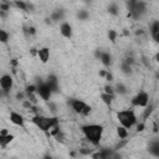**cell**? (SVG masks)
Listing matches in <instances>:
<instances>
[{
	"mask_svg": "<svg viewBox=\"0 0 159 159\" xmlns=\"http://www.w3.org/2000/svg\"><path fill=\"white\" fill-rule=\"evenodd\" d=\"M81 132L84 135V138L92 144V145H98L103 138L104 133V127L102 124L97 123H91V124H84L81 127Z\"/></svg>",
	"mask_w": 159,
	"mask_h": 159,
	"instance_id": "6da1fadb",
	"label": "cell"
},
{
	"mask_svg": "<svg viewBox=\"0 0 159 159\" xmlns=\"http://www.w3.org/2000/svg\"><path fill=\"white\" fill-rule=\"evenodd\" d=\"M31 122L42 132H51L53 128L60 125V119L57 117H46L42 114H35Z\"/></svg>",
	"mask_w": 159,
	"mask_h": 159,
	"instance_id": "7a4b0ae2",
	"label": "cell"
},
{
	"mask_svg": "<svg viewBox=\"0 0 159 159\" xmlns=\"http://www.w3.org/2000/svg\"><path fill=\"white\" fill-rule=\"evenodd\" d=\"M116 117H117V120L119 122L120 127H124L125 129H130L138 123V118H137V116H135L133 109L118 111Z\"/></svg>",
	"mask_w": 159,
	"mask_h": 159,
	"instance_id": "3957f363",
	"label": "cell"
},
{
	"mask_svg": "<svg viewBox=\"0 0 159 159\" xmlns=\"http://www.w3.org/2000/svg\"><path fill=\"white\" fill-rule=\"evenodd\" d=\"M68 103H70L72 111L77 114H81V116H88L92 111L91 106L87 104L84 101H82L80 98H72V99L68 101Z\"/></svg>",
	"mask_w": 159,
	"mask_h": 159,
	"instance_id": "277c9868",
	"label": "cell"
},
{
	"mask_svg": "<svg viewBox=\"0 0 159 159\" xmlns=\"http://www.w3.org/2000/svg\"><path fill=\"white\" fill-rule=\"evenodd\" d=\"M128 9H129V15L133 19H138L145 12L147 2H144V1H129Z\"/></svg>",
	"mask_w": 159,
	"mask_h": 159,
	"instance_id": "5b68a950",
	"label": "cell"
},
{
	"mask_svg": "<svg viewBox=\"0 0 159 159\" xmlns=\"http://www.w3.org/2000/svg\"><path fill=\"white\" fill-rule=\"evenodd\" d=\"M150 102L149 93L145 91H139L133 98H132V106L133 107H139V108H145Z\"/></svg>",
	"mask_w": 159,
	"mask_h": 159,
	"instance_id": "8992f818",
	"label": "cell"
},
{
	"mask_svg": "<svg viewBox=\"0 0 159 159\" xmlns=\"http://www.w3.org/2000/svg\"><path fill=\"white\" fill-rule=\"evenodd\" d=\"M36 94L42 99V101H50L51 96H52V91L51 88L47 86L46 82H39L36 84Z\"/></svg>",
	"mask_w": 159,
	"mask_h": 159,
	"instance_id": "52a82bcc",
	"label": "cell"
},
{
	"mask_svg": "<svg viewBox=\"0 0 159 159\" xmlns=\"http://www.w3.org/2000/svg\"><path fill=\"white\" fill-rule=\"evenodd\" d=\"M0 87H1L2 92L9 93L12 89V87H14V78H12V76L9 75V73L1 75V77H0Z\"/></svg>",
	"mask_w": 159,
	"mask_h": 159,
	"instance_id": "ba28073f",
	"label": "cell"
},
{
	"mask_svg": "<svg viewBox=\"0 0 159 159\" xmlns=\"http://www.w3.org/2000/svg\"><path fill=\"white\" fill-rule=\"evenodd\" d=\"M9 119L12 124L17 125V127H24L25 125V118L22 114H20L19 112H15V111H11L10 114H9Z\"/></svg>",
	"mask_w": 159,
	"mask_h": 159,
	"instance_id": "9c48e42d",
	"label": "cell"
},
{
	"mask_svg": "<svg viewBox=\"0 0 159 159\" xmlns=\"http://www.w3.org/2000/svg\"><path fill=\"white\" fill-rule=\"evenodd\" d=\"M60 34L65 37V39H71L73 35V29L72 25L67 21H62L60 25Z\"/></svg>",
	"mask_w": 159,
	"mask_h": 159,
	"instance_id": "30bf717a",
	"label": "cell"
},
{
	"mask_svg": "<svg viewBox=\"0 0 159 159\" xmlns=\"http://www.w3.org/2000/svg\"><path fill=\"white\" fill-rule=\"evenodd\" d=\"M148 153L154 158H159V139H153L148 143Z\"/></svg>",
	"mask_w": 159,
	"mask_h": 159,
	"instance_id": "8fae6325",
	"label": "cell"
},
{
	"mask_svg": "<svg viewBox=\"0 0 159 159\" xmlns=\"http://www.w3.org/2000/svg\"><path fill=\"white\" fill-rule=\"evenodd\" d=\"M45 82H46V83H47V86L51 88L52 93H55V92H57V91H58V78H57V76H56V75H50Z\"/></svg>",
	"mask_w": 159,
	"mask_h": 159,
	"instance_id": "7c38bea8",
	"label": "cell"
},
{
	"mask_svg": "<svg viewBox=\"0 0 159 159\" xmlns=\"http://www.w3.org/2000/svg\"><path fill=\"white\" fill-rule=\"evenodd\" d=\"M50 55H51V52H50L48 47H41L37 50V57L42 63H46L50 60Z\"/></svg>",
	"mask_w": 159,
	"mask_h": 159,
	"instance_id": "4fadbf2b",
	"label": "cell"
},
{
	"mask_svg": "<svg viewBox=\"0 0 159 159\" xmlns=\"http://www.w3.org/2000/svg\"><path fill=\"white\" fill-rule=\"evenodd\" d=\"M112 155L109 149H104V150H96L92 152L91 154V159H109V157Z\"/></svg>",
	"mask_w": 159,
	"mask_h": 159,
	"instance_id": "5bb4252c",
	"label": "cell"
},
{
	"mask_svg": "<svg viewBox=\"0 0 159 159\" xmlns=\"http://www.w3.org/2000/svg\"><path fill=\"white\" fill-rule=\"evenodd\" d=\"M99 61L104 66V67H109L112 65V55L109 52H106V51H102L101 52V56H99Z\"/></svg>",
	"mask_w": 159,
	"mask_h": 159,
	"instance_id": "9a60e30c",
	"label": "cell"
},
{
	"mask_svg": "<svg viewBox=\"0 0 159 159\" xmlns=\"http://www.w3.org/2000/svg\"><path fill=\"white\" fill-rule=\"evenodd\" d=\"M63 19H65V11H63V10H61V9L55 10V11L51 14V20H52V21H55V22L61 21V20H63Z\"/></svg>",
	"mask_w": 159,
	"mask_h": 159,
	"instance_id": "2e32d148",
	"label": "cell"
},
{
	"mask_svg": "<svg viewBox=\"0 0 159 159\" xmlns=\"http://www.w3.org/2000/svg\"><path fill=\"white\" fill-rule=\"evenodd\" d=\"M14 140V135L12 134H6V135H0V145L2 148H6L7 144H10Z\"/></svg>",
	"mask_w": 159,
	"mask_h": 159,
	"instance_id": "e0dca14e",
	"label": "cell"
},
{
	"mask_svg": "<svg viewBox=\"0 0 159 159\" xmlns=\"http://www.w3.org/2000/svg\"><path fill=\"white\" fill-rule=\"evenodd\" d=\"M101 99L102 102L106 104V106H111L113 99H114V94H109V93H106V92H102L101 93Z\"/></svg>",
	"mask_w": 159,
	"mask_h": 159,
	"instance_id": "ac0fdd59",
	"label": "cell"
},
{
	"mask_svg": "<svg viewBox=\"0 0 159 159\" xmlns=\"http://www.w3.org/2000/svg\"><path fill=\"white\" fill-rule=\"evenodd\" d=\"M114 92H116L117 94H120V96H123V94H127V92H128V88L125 87V84H124V83H122V82H118V83L114 86Z\"/></svg>",
	"mask_w": 159,
	"mask_h": 159,
	"instance_id": "d6986e66",
	"label": "cell"
},
{
	"mask_svg": "<svg viewBox=\"0 0 159 159\" xmlns=\"http://www.w3.org/2000/svg\"><path fill=\"white\" fill-rule=\"evenodd\" d=\"M9 40H10V34H9L6 30L1 29V30H0V41H1L2 43H7Z\"/></svg>",
	"mask_w": 159,
	"mask_h": 159,
	"instance_id": "ffe728a7",
	"label": "cell"
},
{
	"mask_svg": "<svg viewBox=\"0 0 159 159\" xmlns=\"http://www.w3.org/2000/svg\"><path fill=\"white\" fill-rule=\"evenodd\" d=\"M117 134L119 137V139H125L128 137V129H125L124 127H118L117 128Z\"/></svg>",
	"mask_w": 159,
	"mask_h": 159,
	"instance_id": "44dd1931",
	"label": "cell"
},
{
	"mask_svg": "<svg viewBox=\"0 0 159 159\" xmlns=\"http://www.w3.org/2000/svg\"><path fill=\"white\" fill-rule=\"evenodd\" d=\"M120 70H122L123 73L128 75V73L132 72V66H130V63H128L127 61H124V62H122V65H120Z\"/></svg>",
	"mask_w": 159,
	"mask_h": 159,
	"instance_id": "7402d4cb",
	"label": "cell"
},
{
	"mask_svg": "<svg viewBox=\"0 0 159 159\" xmlns=\"http://www.w3.org/2000/svg\"><path fill=\"white\" fill-rule=\"evenodd\" d=\"M108 12L111 14V15H118L119 14V10H118V6H117V4H114V2H112V4H109V6H108Z\"/></svg>",
	"mask_w": 159,
	"mask_h": 159,
	"instance_id": "603a6c76",
	"label": "cell"
},
{
	"mask_svg": "<svg viewBox=\"0 0 159 159\" xmlns=\"http://www.w3.org/2000/svg\"><path fill=\"white\" fill-rule=\"evenodd\" d=\"M14 5L20 10H27V7L31 6V5H29V2H25V1H15Z\"/></svg>",
	"mask_w": 159,
	"mask_h": 159,
	"instance_id": "cb8c5ba5",
	"label": "cell"
},
{
	"mask_svg": "<svg viewBox=\"0 0 159 159\" xmlns=\"http://www.w3.org/2000/svg\"><path fill=\"white\" fill-rule=\"evenodd\" d=\"M88 16H89V14H88L87 10H80V11L77 12V17H78L80 20H82V21H86V20L88 19Z\"/></svg>",
	"mask_w": 159,
	"mask_h": 159,
	"instance_id": "d4e9b609",
	"label": "cell"
},
{
	"mask_svg": "<svg viewBox=\"0 0 159 159\" xmlns=\"http://www.w3.org/2000/svg\"><path fill=\"white\" fill-rule=\"evenodd\" d=\"M36 84H29L26 86V89H25V93L26 94H35L36 93Z\"/></svg>",
	"mask_w": 159,
	"mask_h": 159,
	"instance_id": "484cf974",
	"label": "cell"
},
{
	"mask_svg": "<svg viewBox=\"0 0 159 159\" xmlns=\"http://www.w3.org/2000/svg\"><path fill=\"white\" fill-rule=\"evenodd\" d=\"M24 31L27 35H35L36 34V29L34 26H26V27H24Z\"/></svg>",
	"mask_w": 159,
	"mask_h": 159,
	"instance_id": "4316f807",
	"label": "cell"
},
{
	"mask_svg": "<svg viewBox=\"0 0 159 159\" xmlns=\"http://www.w3.org/2000/svg\"><path fill=\"white\" fill-rule=\"evenodd\" d=\"M153 109H154V107H153L152 104H148V106L145 107V112H144L143 117H144V118H148V116H150V113L153 112Z\"/></svg>",
	"mask_w": 159,
	"mask_h": 159,
	"instance_id": "83f0119b",
	"label": "cell"
},
{
	"mask_svg": "<svg viewBox=\"0 0 159 159\" xmlns=\"http://www.w3.org/2000/svg\"><path fill=\"white\" fill-rule=\"evenodd\" d=\"M108 37L112 42H116V39H117V32L114 30H109L108 31Z\"/></svg>",
	"mask_w": 159,
	"mask_h": 159,
	"instance_id": "f1b7e54d",
	"label": "cell"
},
{
	"mask_svg": "<svg viewBox=\"0 0 159 159\" xmlns=\"http://www.w3.org/2000/svg\"><path fill=\"white\" fill-rule=\"evenodd\" d=\"M103 92H106V93H109V94H114L116 92H114V87L113 86H111V84H106L104 86V91Z\"/></svg>",
	"mask_w": 159,
	"mask_h": 159,
	"instance_id": "f546056e",
	"label": "cell"
},
{
	"mask_svg": "<svg viewBox=\"0 0 159 159\" xmlns=\"http://www.w3.org/2000/svg\"><path fill=\"white\" fill-rule=\"evenodd\" d=\"M55 139H56L57 142H60V143H65V134L62 133V130L55 135Z\"/></svg>",
	"mask_w": 159,
	"mask_h": 159,
	"instance_id": "4dcf8cb0",
	"label": "cell"
},
{
	"mask_svg": "<svg viewBox=\"0 0 159 159\" xmlns=\"http://www.w3.org/2000/svg\"><path fill=\"white\" fill-rule=\"evenodd\" d=\"M152 39L157 42V43H159V32H157V34H153L152 35Z\"/></svg>",
	"mask_w": 159,
	"mask_h": 159,
	"instance_id": "1f68e13d",
	"label": "cell"
},
{
	"mask_svg": "<svg viewBox=\"0 0 159 159\" xmlns=\"http://www.w3.org/2000/svg\"><path fill=\"white\" fill-rule=\"evenodd\" d=\"M106 80H107V81H109V82H111V81H113V75H112L111 72H108V71H107V75H106Z\"/></svg>",
	"mask_w": 159,
	"mask_h": 159,
	"instance_id": "d6a6232c",
	"label": "cell"
},
{
	"mask_svg": "<svg viewBox=\"0 0 159 159\" xmlns=\"http://www.w3.org/2000/svg\"><path fill=\"white\" fill-rule=\"evenodd\" d=\"M144 123H140V124H138V127H137V129H138V132H143L144 130Z\"/></svg>",
	"mask_w": 159,
	"mask_h": 159,
	"instance_id": "836d02e7",
	"label": "cell"
},
{
	"mask_svg": "<svg viewBox=\"0 0 159 159\" xmlns=\"http://www.w3.org/2000/svg\"><path fill=\"white\" fill-rule=\"evenodd\" d=\"M48 107H50V109H51V112H56V109H55V104L53 103H48Z\"/></svg>",
	"mask_w": 159,
	"mask_h": 159,
	"instance_id": "e575fe53",
	"label": "cell"
},
{
	"mask_svg": "<svg viewBox=\"0 0 159 159\" xmlns=\"http://www.w3.org/2000/svg\"><path fill=\"white\" fill-rule=\"evenodd\" d=\"M6 134H9L7 129H1V130H0V135H6Z\"/></svg>",
	"mask_w": 159,
	"mask_h": 159,
	"instance_id": "d590c367",
	"label": "cell"
},
{
	"mask_svg": "<svg viewBox=\"0 0 159 159\" xmlns=\"http://www.w3.org/2000/svg\"><path fill=\"white\" fill-rule=\"evenodd\" d=\"M41 159H53V158H52V157H51L50 154H45V155H43V157H42Z\"/></svg>",
	"mask_w": 159,
	"mask_h": 159,
	"instance_id": "8d00e7d4",
	"label": "cell"
},
{
	"mask_svg": "<svg viewBox=\"0 0 159 159\" xmlns=\"http://www.w3.org/2000/svg\"><path fill=\"white\" fill-rule=\"evenodd\" d=\"M17 98H20V99H24V94L22 93H17V96H16Z\"/></svg>",
	"mask_w": 159,
	"mask_h": 159,
	"instance_id": "74e56055",
	"label": "cell"
},
{
	"mask_svg": "<svg viewBox=\"0 0 159 159\" xmlns=\"http://www.w3.org/2000/svg\"><path fill=\"white\" fill-rule=\"evenodd\" d=\"M158 65H159V63H158Z\"/></svg>",
	"mask_w": 159,
	"mask_h": 159,
	"instance_id": "f35d334b",
	"label": "cell"
}]
</instances>
